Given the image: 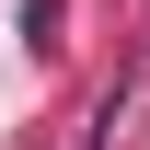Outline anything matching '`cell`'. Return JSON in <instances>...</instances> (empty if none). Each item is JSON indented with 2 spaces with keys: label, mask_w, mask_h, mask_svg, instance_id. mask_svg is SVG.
<instances>
[{
  "label": "cell",
  "mask_w": 150,
  "mask_h": 150,
  "mask_svg": "<svg viewBox=\"0 0 150 150\" xmlns=\"http://www.w3.org/2000/svg\"><path fill=\"white\" fill-rule=\"evenodd\" d=\"M23 35H35V46L58 35V0H23Z\"/></svg>",
  "instance_id": "obj_1"
}]
</instances>
